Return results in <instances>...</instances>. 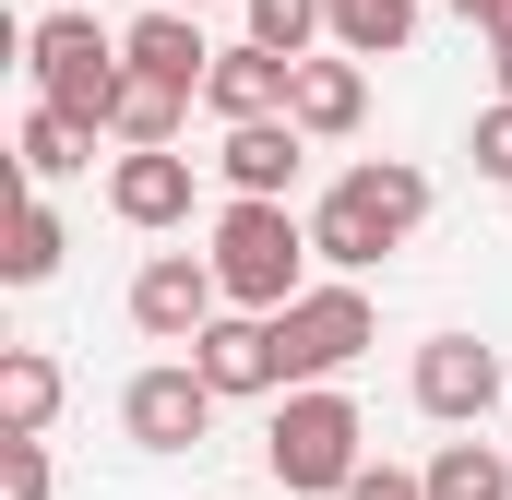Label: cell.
<instances>
[{"label": "cell", "instance_id": "obj_4", "mask_svg": "<svg viewBox=\"0 0 512 500\" xmlns=\"http://www.w3.org/2000/svg\"><path fill=\"white\" fill-rule=\"evenodd\" d=\"M24 60H36V108L108 131V108H120V84H131V48L96 24V12H48V24L24 36Z\"/></svg>", "mask_w": 512, "mask_h": 500}, {"label": "cell", "instance_id": "obj_19", "mask_svg": "<svg viewBox=\"0 0 512 500\" xmlns=\"http://www.w3.org/2000/svg\"><path fill=\"white\" fill-rule=\"evenodd\" d=\"M429 500H512V453H489V441H441V453H429Z\"/></svg>", "mask_w": 512, "mask_h": 500}, {"label": "cell", "instance_id": "obj_13", "mask_svg": "<svg viewBox=\"0 0 512 500\" xmlns=\"http://www.w3.org/2000/svg\"><path fill=\"white\" fill-rule=\"evenodd\" d=\"M108 215L143 227V239L179 227V215H191V155H120V167H108Z\"/></svg>", "mask_w": 512, "mask_h": 500}, {"label": "cell", "instance_id": "obj_28", "mask_svg": "<svg viewBox=\"0 0 512 500\" xmlns=\"http://www.w3.org/2000/svg\"><path fill=\"white\" fill-rule=\"evenodd\" d=\"M60 12H96V0H60Z\"/></svg>", "mask_w": 512, "mask_h": 500}, {"label": "cell", "instance_id": "obj_10", "mask_svg": "<svg viewBox=\"0 0 512 500\" xmlns=\"http://www.w3.org/2000/svg\"><path fill=\"white\" fill-rule=\"evenodd\" d=\"M298 155H310V131H298V120H251V131H227V143H215V167H227V203H286Z\"/></svg>", "mask_w": 512, "mask_h": 500}, {"label": "cell", "instance_id": "obj_26", "mask_svg": "<svg viewBox=\"0 0 512 500\" xmlns=\"http://www.w3.org/2000/svg\"><path fill=\"white\" fill-rule=\"evenodd\" d=\"M489 72H501V108H512V36H489Z\"/></svg>", "mask_w": 512, "mask_h": 500}, {"label": "cell", "instance_id": "obj_7", "mask_svg": "<svg viewBox=\"0 0 512 500\" xmlns=\"http://www.w3.org/2000/svg\"><path fill=\"white\" fill-rule=\"evenodd\" d=\"M215 405H227V393L191 370V358H155V370L120 393V429L143 441V453H191V441L215 429Z\"/></svg>", "mask_w": 512, "mask_h": 500}, {"label": "cell", "instance_id": "obj_3", "mask_svg": "<svg viewBox=\"0 0 512 500\" xmlns=\"http://www.w3.org/2000/svg\"><path fill=\"white\" fill-rule=\"evenodd\" d=\"M358 441H370V417L322 381V393H274L262 465H274V489H286V500H346V489H358V465H370Z\"/></svg>", "mask_w": 512, "mask_h": 500}, {"label": "cell", "instance_id": "obj_17", "mask_svg": "<svg viewBox=\"0 0 512 500\" xmlns=\"http://www.w3.org/2000/svg\"><path fill=\"white\" fill-rule=\"evenodd\" d=\"M12 143H24V179H36V191H48V179H72V167H96V131L60 120V108H24Z\"/></svg>", "mask_w": 512, "mask_h": 500}, {"label": "cell", "instance_id": "obj_27", "mask_svg": "<svg viewBox=\"0 0 512 500\" xmlns=\"http://www.w3.org/2000/svg\"><path fill=\"white\" fill-rule=\"evenodd\" d=\"M155 12H203V0H155Z\"/></svg>", "mask_w": 512, "mask_h": 500}, {"label": "cell", "instance_id": "obj_15", "mask_svg": "<svg viewBox=\"0 0 512 500\" xmlns=\"http://www.w3.org/2000/svg\"><path fill=\"white\" fill-rule=\"evenodd\" d=\"M48 417H60V358L0 346V441H48Z\"/></svg>", "mask_w": 512, "mask_h": 500}, {"label": "cell", "instance_id": "obj_21", "mask_svg": "<svg viewBox=\"0 0 512 500\" xmlns=\"http://www.w3.org/2000/svg\"><path fill=\"white\" fill-rule=\"evenodd\" d=\"M60 250H72V227H60L48 203H24V215H12V250H0V274H12V286H48Z\"/></svg>", "mask_w": 512, "mask_h": 500}, {"label": "cell", "instance_id": "obj_20", "mask_svg": "<svg viewBox=\"0 0 512 500\" xmlns=\"http://www.w3.org/2000/svg\"><path fill=\"white\" fill-rule=\"evenodd\" d=\"M334 36V0H251V48H274V60H310Z\"/></svg>", "mask_w": 512, "mask_h": 500}, {"label": "cell", "instance_id": "obj_9", "mask_svg": "<svg viewBox=\"0 0 512 500\" xmlns=\"http://www.w3.org/2000/svg\"><path fill=\"white\" fill-rule=\"evenodd\" d=\"M286 96H298V60H274V48H215V72H203V108L227 131L286 120Z\"/></svg>", "mask_w": 512, "mask_h": 500}, {"label": "cell", "instance_id": "obj_25", "mask_svg": "<svg viewBox=\"0 0 512 500\" xmlns=\"http://www.w3.org/2000/svg\"><path fill=\"white\" fill-rule=\"evenodd\" d=\"M465 24H489V36H512V0H453Z\"/></svg>", "mask_w": 512, "mask_h": 500}, {"label": "cell", "instance_id": "obj_8", "mask_svg": "<svg viewBox=\"0 0 512 500\" xmlns=\"http://www.w3.org/2000/svg\"><path fill=\"white\" fill-rule=\"evenodd\" d=\"M489 405H501V346H477V334H429L417 346V417L477 429Z\"/></svg>", "mask_w": 512, "mask_h": 500}, {"label": "cell", "instance_id": "obj_12", "mask_svg": "<svg viewBox=\"0 0 512 500\" xmlns=\"http://www.w3.org/2000/svg\"><path fill=\"white\" fill-rule=\"evenodd\" d=\"M286 120L310 131V143H346V131L370 120V60H298V96H286Z\"/></svg>", "mask_w": 512, "mask_h": 500}, {"label": "cell", "instance_id": "obj_23", "mask_svg": "<svg viewBox=\"0 0 512 500\" xmlns=\"http://www.w3.org/2000/svg\"><path fill=\"white\" fill-rule=\"evenodd\" d=\"M477 179H501V191H512V108L477 120Z\"/></svg>", "mask_w": 512, "mask_h": 500}, {"label": "cell", "instance_id": "obj_6", "mask_svg": "<svg viewBox=\"0 0 512 500\" xmlns=\"http://www.w3.org/2000/svg\"><path fill=\"white\" fill-rule=\"evenodd\" d=\"M131 322H143L155 346H179V358H191V346L227 322V286H215V262H203V250H155V262L131 274Z\"/></svg>", "mask_w": 512, "mask_h": 500}, {"label": "cell", "instance_id": "obj_22", "mask_svg": "<svg viewBox=\"0 0 512 500\" xmlns=\"http://www.w3.org/2000/svg\"><path fill=\"white\" fill-rule=\"evenodd\" d=\"M0 500H48V441H0Z\"/></svg>", "mask_w": 512, "mask_h": 500}, {"label": "cell", "instance_id": "obj_16", "mask_svg": "<svg viewBox=\"0 0 512 500\" xmlns=\"http://www.w3.org/2000/svg\"><path fill=\"white\" fill-rule=\"evenodd\" d=\"M179 120H191V96L155 84V72H131L120 108H108V143H120V155H179Z\"/></svg>", "mask_w": 512, "mask_h": 500}, {"label": "cell", "instance_id": "obj_11", "mask_svg": "<svg viewBox=\"0 0 512 500\" xmlns=\"http://www.w3.org/2000/svg\"><path fill=\"white\" fill-rule=\"evenodd\" d=\"M191 370L215 381V393H286V358H274V322H251V310H227L203 346H191Z\"/></svg>", "mask_w": 512, "mask_h": 500}, {"label": "cell", "instance_id": "obj_1", "mask_svg": "<svg viewBox=\"0 0 512 500\" xmlns=\"http://www.w3.org/2000/svg\"><path fill=\"white\" fill-rule=\"evenodd\" d=\"M417 227H429V167H405V155H358V167L310 203V262H334V274L358 286V274L393 262Z\"/></svg>", "mask_w": 512, "mask_h": 500}, {"label": "cell", "instance_id": "obj_18", "mask_svg": "<svg viewBox=\"0 0 512 500\" xmlns=\"http://www.w3.org/2000/svg\"><path fill=\"white\" fill-rule=\"evenodd\" d=\"M417 36V0H334V60H393Z\"/></svg>", "mask_w": 512, "mask_h": 500}, {"label": "cell", "instance_id": "obj_14", "mask_svg": "<svg viewBox=\"0 0 512 500\" xmlns=\"http://www.w3.org/2000/svg\"><path fill=\"white\" fill-rule=\"evenodd\" d=\"M120 48H131V72H155V84H179V96H203V72H215V48H203L191 12H143Z\"/></svg>", "mask_w": 512, "mask_h": 500}, {"label": "cell", "instance_id": "obj_5", "mask_svg": "<svg viewBox=\"0 0 512 500\" xmlns=\"http://www.w3.org/2000/svg\"><path fill=\"white\" fill-rule=\"evenodd\" d=\"M382 346V310H370V286H310L298 310H274V358H286V393H322L334 370H358Z\"/></svg>", "mask_w": 512, "mask_h": 500}, {"label": "cell", "instance_id": "obj_24", "mask_svg": "<svg viewBox=\"0 0 512 500\" xmlns=\"http://www.w3.org/2000/svg\"><path fill=\"white\" fill-rule=\"evenodd\" d=\"M346 500H429V477H405V465H358V489Z\"/></svg>", "mask_w": 512, "mask_h": 500}, {"label": "cell", "instance_id": "obj_2", "mask_svg": "<svg viewBox=\"0 0 512 500\" xmlns=\"http://www.w3.org/2000/svg\"><path fill=\"white\" fill-rule=\"evenodd\" d=\"M203 262H215L227 310L274 322V310H298V298H310V215H286V203H227Z\"/></svg>", "mask_w": 512, "mask_h": 500}]
</instances>
